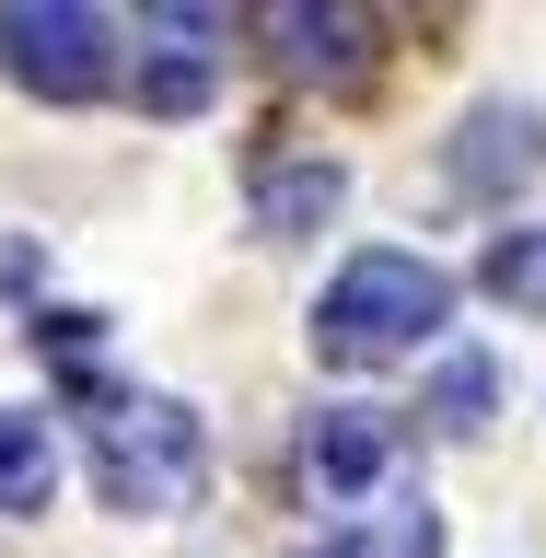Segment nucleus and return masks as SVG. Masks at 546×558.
Returning a JSON list of instances; mask_svg holds the SVG:
<instances>
[{
  "label": "nucleus",
  "mask_w": 546,
  "mask_h": 558,
  "mask_svg": "<svg viewBox=\"0 0 546 558\" xmlns=\"http://www.w3.org/2000/svg\"><path fill=\"white\" fill-rule=\"evenodd\" d=\"M291 558H442V512H430V488H396V500L349 512L338 535H314Z\"/></svg>",
  "instance_id": "0eeeda50"
},
{
  "label": "nucleus",
  "mask_w": 546,
  "mask_h": 558,
  "mask_svg": "<svg viewBox=\"0 0 546 558\" xmlns=\"http://www.w3.org/2000/svg\"><path fill=\"white\" fill-rule=\"evenodd\" d=\"M303 488L326 500V512H349V500H396V430H384L373 408H314L303 418Z\"/></svg>",
  "instance_id": "20e7f679"
},
{
  "label": "nucleus",
  "mask_w": 546,
  "mask_h": 558,
  "mask_svg": "<svg viewBox=\"0 0 546 558\" xmlns=\"http://www.w3.org/2000/svg\"><path fill=\"white\" fill-rule=\"evenodd\" d=\"M47 488H59L47 418H12V408H0V512H47Z\"/></svg>",
  "instance_id": "9d476101"
},
{
  "label": "nucleus",
  "mask_w": 546,
  "mask_h": 558,
  "mask_svg": "<svg viewBox=\"0 0 546 558\" xmlns=\"http://www.w3.org/2000/svg\"><path fill=\"white\" fill-rule=\"evenodd\" d=\"M430 430H488V361H477V349L442 361V384H430Z\"/></svg>",
  "instance_id": "f8f14e48"
},
{
  "label": "nucleus",
  "mask_w": 546,
  "mask_h": 558,
  "mask_svg": "<svg viewBox=\"0 0 546 558\" xmlns=\"http://www.w3.org/2000/svg\"><path fill=\"white\" fill-rule=\"evenodd\" d=\"M338 198H349L338 163H268V174H256V221H268L279 244H291V233H326V221H338Z\"/></svg>",
  "instance_id": "6e6552de"
},
{
  "label": "nucleus",
  "mask_w": 546,
  "mask_h": 558,
  "mask_svg": "<svg viewBox=\"0 0 546 558\" xmlns=\"http://www.w3.org/2000/svg\"><path fill=\"white\" fill-rule=\"evenodd\" d=\"M453 314V279L408 244H373V256H349L326 279V303H314V361L326 373H384V361H418V349L442 338Z\"/></svg>",
  "instance_id": "f257e3e1"
},
{
  "label": "nucleus",
  "mask_w": 546,
  "mask_h": 558,
  "mask_svg": "<svg viewBox=\"0 0 546 558\" xmlns=\"http://www.w3.org/2000/svg\"><path fill=\"white\" fill-rule=\"evenodd\" d=\"M546 174V117L535 105H477L465 129H453V186L465 198H512Z\"/></svg>",
  "instance_id": "39448f33"
},
{
  "label": "nucleus",
  "mask_w": 546,
  "mask_h": 558,
  "mask_svg": "<svg viewBox=\"0 0 546 558\" xmlns=\"http://www.w3.org/2000/svg\"><path fill=\"white\" fill-rule=\"evenodd\" d=\"M256 35H268V59L291 70V82H361V70H373V24H361V12L268 0V12H256Z\"/></svg>",
  "instance_id": "423d86ee"
},
{
  "label": "nucleus",
  "mask_w": 546,
  "mask_h": 558,
  "mask_svg": "<svg viewBox=\"0 0 546 558\" xmlns=\"http://www.w3.org/2000/svg\"><path fill=\"white\" fill-rule=\"evenodd\" d=\"M198 477H209L198 408H174V396H105L94 408V488H105V512H186Z\"/></svg>",
  "instance_id": "f03ea898"
},
{
  "label": "nucleus",
  "mask_w": 546,
  "mask_h": 558,
  "mask_svg": "<svg viewBox=\"0 0 546 558\" xmlns=\"http://www.w3.org/2000/svg\"><path fill=\"white\" fill-rule=\"evenodd\" d=\"M477 291H488V303H512V314H546V221H512V233H488Z\"/></svg>",
  "instance_id": "1a4fd4ad"
},
{
  "label": "nucleus",
  "mask_w": 546,
  "mask_h": 558,
  "mask_svg": "<svg viewBox=\"0 0 546 558\" xmlns=\"http://www.w3.org/2000/svg\"><path fill=\"white\" fill-rule=\"evenodd\" d=\"M0 70H12L35 105H94L105 82H117V35H105V12H82V0H12V12H0Z\"/></svg>",
  "instance_id": "7ed1b4c3"
},
{
  "label": "nucleus",
  "mask_w": 546,
  "mask_h": 558,
  "mask_svg": "<svg viewBox=\"0 0 546 558\" xmlns=\"http://www.w3.org/2000/svg\"><path fill=\"white\" fill-rule=\"evenodd\" d=\"M209 82H221V59H209V47H163V59L139 70V105H151V117H198Z\"/></svg>",
  "instance_id": "9b49d317"
}]
</instances>
